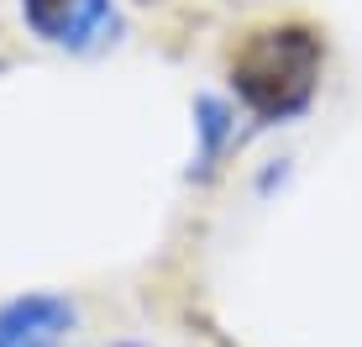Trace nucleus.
Instances as JSON below:
<instances>
[{"label":"nucleus","mask_w":362,"mask_h":347,"mask_svg":"<svg viewBox=\"0 0 362 347\" xmlns=\"http://www.w3.org/2000/svg\"><path fill=\"white\" fill-rule=\"evenodd\" d=\"M189 116H194V164H189V179L205 184L210 174L221 169L226 147L236 142V106L226 101V95H216V90H199L189 101Z\"/></svg>","instance_id":"nucleus-4"},{"label":"nucleus","mask_w":362,"mask_h":347,"mask_svg":"<svg viewBox=\"0 0 362 347\" xmlns=\"http://www.w3.org/2000/svg\"><path fill=\"white\" fill-rule=\"evenodd\" d=\"M21 21L32 27V37L69 47V53L110 47L127 32V16L116 0H21Z\"/></svg>","instance_id":"nucleus-2"},{"label":"nucleus","mask_w":362,"mask_h":347,"mask_svg":"<svg viewBox=\"0 0 362 347\" xmlns=\"http://www.w3.org/2000/svg\"><path fill=\"white\" fill-rule=\"evenodd\" d=\"M320 37L305 21H284V27L252 32L231 58V84L236 101L252 110L257 121H289L310 106L320 79Z\"/></svg>","instance_id":"nucleus-1"},{"label":"nucleus","mask_w":362,"mask_h":347,"mask_svg":"<svg viewBox=\"0 0 362 347\" xmlns=\"http://www.w3.org/2000/svg\"><path fill=\"white\" fill-rule=\"evenodd\" d=\"M79 300L64 290H21L0 300V347H64L79 331Z\"/></svg>","instance_id":"nucleus-3"}]
</instances>
